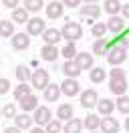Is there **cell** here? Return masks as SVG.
I'll use <instances>...</instances> for the list:
<instances>
[{"mask_svg": "<svg viewBox=\"0 0 129 133\" xmlns=\"http://www.w3.org/2000/svg\"><path fill=\"white\" fill-rule=\"evenodd\" d=\"M89 79H91V83H103L107 79V71L103 66H93L91 73H89Z\"/></svg>", "mask_w": 129, "mask_h": 133, "instance_id": "25", "label": "cell"}, {"mask_svg": "<svg viewBox=\"0 0 129 133\" xmlns=\"http://www.w3.org/2000/svg\"><path fill=\"white\" fill-rule=\"evenodd\" d=\"M91 133H99V131H91Z\"/></svg>", "mask_w": 129, "mask_h": 133, "instance_id": "47", "label": "cell"}, {"mask_svg": "<svg viewBox=\"0 0 129 133\" xmlns=\"http://www.w3.org/2000/svg\"><path fill=\"white\" fill-rule=\"evenodd\" d=\"M2 4L6 6V8H18V0H2Z\"/></svg>", "mask_w": 129, "mask_h": 133, "instance_id": "41", "label": "cell"}, {"mask_svg": "<svg viewBox=\"0 0 129 133\" xmlns=\"http://www.w3.org/2000/svg\"><path fill=\"white\" fill-rule=\"evenodd\" d=\"M28 133H47V131H44V129H42V127H38V125H36V127H34V129H32V131H28Z\"/></svg>", "mask_w": 129, "mask_h": 133, "instance_id": "44", "label": "cell"}, {"mask_svg": "<svg viewBox=\"0 0 129 133\" xmlns=\"http://www.w3.org/2000/svg\"><path fill=\"white\" fill-rule=\"evenodd\" d=\"M47 30V26H44V18H38V16H34L30 18L28 22H26V34H40L42 36V32Z\"/></svg>", "mask_w": 129, "mask_h": 133, "instance_id": "7", "label": "cell"}, {"mask_svg": "<svg viewBox=\"0 0 129 133\" xmlns=\"http://www.w3.org/2000/svg\"><path fill=\"white\" fill-rule=\"evenodd\" d=\"M18 105H20V109H22L24 113H28V111H34V109L38 107V99H36V95H26L24 99L18 101Z\"/></svg>", "mask_w": 129, "mask_h": 133, "instance_id": "14", "label": "cell"}, {"mask_svg": "<svg viewBox=\"0 0 129 133\" xmlns=\"http://www.w3.org/2000/svg\"><path fill=\"white\" fill-rule=\"evenodd\" d=\"M109 49H111V44H109L107 38H97V41L93 42V52H95L97 57H107Z\"/></svg>", "mask_w": 129, "mask_h": 133, "instance_id": "16", "label": "cell"}, {"mask_svg": "<svg viewBox=\"0 0 129 133\" xmlns=\"http://www.w3.org/2000/svg\"><path fill=\"white\" fill-rule=\"evenodd\" d=\"M125 129L129 131V115H127V119H125Z\"/></svg>", "mask_w": 129, "mask_h": 133, "instance_id": "45", "label": "cell"}, {"mask_svg": "<svg viewBox=\"0 0 129 133\" xmlns=\"http://www.w3.org/2000/svg\"><path fill=\"white\" fill-rule=\"evenodd\" d=\"M10 42H12V49L14 50H26L28 44H30V34L18 32V34H14V36L10 38Z\"/></svg>", "mask_w": 129, "mask_h": 133, "instance_id": "9", "label": "cell"}, {"mask_svg": "<svg viewBox=\"0 0 129 133\" xmlns=\"http://www.w3.org/2000/svg\"><path fill=\"white\" fill-rule=\"evenodd\" d=\"M81 129H83V121L73 117V119H69V121L64 123L63 133H81Z\"/></svg>", "mask_w": 129, "mask_h": 133, "instance_id": "27", "label": "cell"}, {"mask_svg": "<svg viewBox=\"0 0 129 133\" xmlns=\"http://www.w3.org/2000/svg\"><path fill=\"white\" fill-rule=\"evenodd\" d=\"M28 20H30V18H28L26 8H14V10H12V22L24 24V22H28Z\"/></svg>", "mask_w": 129, "mask_h": 133, "instance_id": "31", "label": "cell"}, {"mask_svg": "<svg viewBox=\"0 0 129 133\" xmlns=\"http://www.w3.org/2000/svg\"><path fill=\"white\" fill-rule=\"evenodd\" d=\"M14 22H12V20H0V36H2V38H8V36H10V38H12V36H14Z\"/></svg>", "mask_w": 129, "mask_h": 133, "instance_id": "26", "label": "cell"}, {"mask_svg": "<svg viewBox=\"0 0 129 133\" xmlns=\"http://www.w3.org/2000/svg\"><path fill=\"white\" fill-rule=\"evenodd\" d=\"M59 55H61V50L56 49V44H44L42 50H40V57L44 61H48V63H55L59 58Z\"/></svg>", "mask_w": 129, "mask_h": 133, "instance_id": "12", "label": "cell"}, {"mask_svg": "<svg viewBox=\"0 0 129 133\" xmlns=\"http://www.w3.org/2000/svg\"><path fill=\"white\" fill-rule=\"evenodd\" d=\"M44 99L48 101V103H53V101H56L59 99V97H61V85H56V83H50L47 87V89H44Z\"/></svg>", "mask_w": 129, "mask_h": 133, "instance_id": "21", "label": "cell"}, {"mask_svg": "<svg viewBox=\"0 0 129 133\" xmlns=\"http://www.w3.org/2000/svg\"><path fill=\"white\" fill-rule=\"evenodd\" d=\"M2 133H22V129H18V127L14 125V127H6Z\"/></svg>", "mask_w": 129, "mask_h": 133, "instance_id": "42", "label": "cell"}, {"mask_svg": "<svg viewBox=\"0 0 129 133\" xmlns=\"http://www.w3.org/2000/svg\"><path fill=\"white\" fill-rule=\"evenodd\" d=\"M32 93V85L30 83H18L16 85V89H14V99H24L26 95H30Z\"/></svg>", "mask_w": 129, "mask_h": 133, "instance_id": "29", "label": "cell"}, {"mask_svg": "<svg viewBox=\"0 0 129 133\" xmlns=\"http://www.w3.org/2000/svg\"><path fill=\"white\" fill-rule=\"evenodd\" d=\"M75 61H77V65L81 66V69H93V55L91 52H85V50H81V52H77V57H75Z\"/></svg>", "mask_w": 129, "mask_h": 133, "instance_id": "17", "label": "cell"}, {"mask_svg": "<svg viewBox=\"0 0 129 133\" xmlns=\"http://www.w3.org/2000/svg\"><path fill=\"white\" fill-rule=\"evenodd\" d=\"M91 32L95 34L97 38H105V34H107V24H105V22H95L93 28H91Z\"/></svg>", "mask_w": 129, "mask_h": 133, "instance_id": "36", "label": "cell"}, {"mask_svg": "<svg viewBox=\"0 0 129 133\" xmlns=\"http://www.w3.org/2000/svg\"><path fill=\"white\" fill-rule=\"evenodd\" d=\"M61 2H63L67 8H77V6L81 4V0H61Z\"/></svg>", "mask_w": 129, "mask_h": 133, "instance_id": "40", "label": "cell"}, {"mask_svg": "<svg viewBox=\"0 0 129 133\" xmlns=\"http://www.w3.org/2000/svg\"><path fill=\"white\" fill-rule=\"evenodd\" d=\"M79 101L85 109H93V107H97V103H99V93H97L95 89H85V91L81 93Z\"/></svg>", "mask_w": 129, "mask_h": 133, "instance_id": "6", "label": "cell"}, {"mask_svg": "<svg viewBox=\"0 0 129 133\" xmlns=\"http://www.w3.org/2000/svg\"><path fill=\"white\" fill-rule=\"evenodd\" d=\"M0 115H2V109H0Z\"/></svg>", "mask_w": 129, "mask_h": 133, "instance_id": "48", "label": "cell"}, {"mask_svg": "<svg viewBox=\"0 0 129 133\" xmlns=\"http://www.w3.org/2000/svg\"><path fill=\"white\" fill-rule=\"evenodd\" d=\"M105 24H107V30H109V32L119 34V32L125 30V18H123V16H111Z\"/></svg>", "mask_w": 129, "mask_h": 133, "instance_id": "10", "label": "cell"}, {"mask_svg": "<svg viewBox=\"0 0 129 133\" xmlns=\"http://www.w3.org/2000/svg\"><path fill=\"white\" fill-rule=\"evenodd\" d=\"M77 46H75V42H67L63 49H61V55L64 57V61H75V57H77Z\"/></svg>", "mask_w": 129, "mask_h": 133, "instance_id": "30", "label": "cell"}, {"mask_svg": "<svg viewBox=\"0 0 129 133\" xmlns=\"http://www.w3.org/2000/svg\"><path fill=\"white\" fill-rule=\"evenodd\" d=\"M61 93L67 95V97H75V95H79L81 93V85L77 79H71V77H67L63 83H61Z\"/></svg>", "mask_w": 129, "mask_h": 133, "instance_id": "5", "label": "cell"}, {"mask_svg": "<svg viewBox=\"0 0 129 133\" xmlns=\"http://www.w3.org/2000/svg\"><path fill=\"white\" fill-rule=\"evenodd\" d=\"M83 125L87 127L89 131H97L99 125H101V119H99V115H95V113H89V115H85V119H83Z\"/></svg>", "mask_w": 129, "mask_h": 133, "instance_id": "24", "label": "cell"}, {"mask_svg": "<svg viewBox=\"0 0 129 133\" xmlns=\"http://www.w3.org/2000/svg\"><path fill=\"white\" fill-rule=\"evenodd\" d=\"M42 38H44L47 44H59V42L63 41V32L59 28H47L42 32Z\"/></svg>", "mask_w": 129, "mask_h": 133, "instance_id": "13", "label": "cell"}, {"mask_svg": "<svg viewBox=\"0 0 129 133\" xmlns=\"http://www.w3.org/2000/svg\"><path fill=\"white\" fill-rule=\"evenodd\" d=\"M85 2H89V4H95V2H99V0H85Z\"/></svg>", "mask_w": 129, "mask_h": 133, "instance_id": "46", "label": "cell"}, {"mask_svg": "<svg viewBox=\"0 0 129 133\" xmlns=\"http://www.w3.org/2000/svg\"><path fill=\"white\" fill-rule=\"evenodd\" d=\"M50 109L47 107V105H38V107L34 109V115H32V119H34V125H38V127H44L47 123H50L53 119H50Z\"/></svg>", "mask_w": 129, "mask_h": 133, "instance_id": "3", "label": "cell"}, {"mask_svg": "<svg viewBox=\"0 0 129 133\" xmlns=\"http://www.w3.org/2000/svg\"><path fill=\"white\" fill-rule=\"evenodd\" d=\"M30 85L32 89H38V91H44L48 85H50V77H48L47 69H36L30 77Z\"/></svg>", "mask_w": 129, "mask_h": 133, "instance_id": "2", "label": "cell"}, {"mask_svg": "<svg viewBox=\"0 0 129 133\" xmlns=\"http://www.w3.org/2000/svg\"><path fill=\"white\" fill-rule=\"evenodd\" d=\"M121 14H123V18H129V4H123V8H121Z\"/></svg>", "mask_w": 129, "mask_h": 133, "instance_id": "43", "label": "cell"}, {"mask_svg": "<svg viewBox=\"0 0 129 133\" xmlns=\"http://www.w3.org/2000/svg\"><path fill=\"white\" fill-rule=\"evenodd\" d=\"M121 8H123V6H121L119 0H105V4H103V10L109 16H117L121 12Z\"/></svg>", "mask_w": 129, "mask_h": 133, "instance_id": "22", "label": "cell"}, {"mask_svg": "<svg viewBox=\"0 0 129 133\" xmlns=\"http://www.w3.org/2000/svg\"><path fill=\"white\" fill-rule=\"evenodd\" d=\"M42 6H44V0H24V6L22 8H26V12H40L42 10Z\"/></svg>", "mask_w": 129, "mask_h": 133, "instance_id": "33", "label": "cell"}, {"mask_svg": "<svg viewBox=\"0 0 129 133\" xmlns=\"http://www.w3.org/2000/svg\"><path fill=\"white\" fill-rule=\"evenodd\" d=\"M81 16H87V18H91V20L99 18L101 16L99 4H85V6H81Z\"/></svg>", "mask_w": 129, "mask_h": 133, "instance_id": "18", "label": "cell"}, {"mask_svg": "<svg viewBox=\"0 0 129 133\" xmlns=\"http://www.w3.org/2000/svg\"><path fill=\"white\" fill-rule=\"evenodd\" d=\"M115 107L119 109L123 115H129V97L127 95H119V99L115 103Z\"/></svg>", "mask_w": 129, "mask_h": 133, "instance_id": "34", "label": "cell"}, {"mask_svg": "<svg viewBox=\"0 0 129 133\" xmlns=\"http://www.w3.org/2000/svg\"><path fill=\"white\" fill-rule=\"evenodd\" d=\"M109 77H111V79H125V71H123L121 66H113Z\"/></svg>", "mask_w": 129, "mask_h": 133, "instance_id": "38", "label": "cell"}, {"mask_svg": "<svg viewBox=\"0 0 129 133\" xmlns=\"http://www.w3.org/2000/svg\"><path fill=\"white\" fill-rule=\"evenodd\" d=\"M61 32H63V38L67 42H77L79 38H83V26L79 22H67Z\"/></svg>", "mask_w": 129, "mask_h": 133, "instance_id": "1", "label": "cell"}, {"mask_svg": "<svg viewBox=\"0 0 129 133\" xmlns=\"http://www.w3.org/2000/svg\"><path fill=\"white\" fill-rule=\"evenodd\" d=\"M16 115H18V113H16V107L12 105V103H8V105H4V107H2V117H8V119H14Z\"/></svg>", "mask_w": 129, "mask_h": 133, "instance_id": "37", "label": "cell"}, {"mask_svg": "<svg viewBox=\"0 0 129 133\" xmlns=\"http://www.w3.org/2000/svg\"><path fill=\"white\" fill-rule=\"evenodd\" d=\"M81 71H83V69L77 65V61H64V65H63V73H64V77L77 79V77L81 75Z\"/></svg>", "mask_w": 129, "mask_h": 133, "instance_id": "15", "label": "cell"}, {"mask_svg": "<svg viewBox=\"0 0 129 133\" xmlns=\"http://www.w3.org/2000/svg\"><path fill=\"white\" fill-rule=\"evenodd\" d=\"M101 131L103 133H119V123H117V119H113L111 115H105L101 117Z\"/></svg>", "mask_w": 129, "mask_h": 133, "instance_id": "11", "label": "cell"}, {"mask_svg": "<svg viewBox=\"0 0 129 133\" xmlns=\"http://www.w3.org/2000/svg\"><path fill=\"white\" fill-rule=\"evenodd\" d=\"M73 105L71 103H64V105H59V109H56V119L59 121H69V119H73Z\"/></svg>", "mask_w": 129, "mask_h": 133, "instance_id": "19", "label": "cell"}, {"mask_svg": "<svg viewBox=\"0 0 129 133\" xmlns=\"http://www.w3.org/2000/svg\"><path fill=\"white\" fill-rule=\"evenodd\" d=\"M97 107H99V115H111L113 109H115V103H113L111 99H99V103H97Z\"/></svg>", "mask_w": 129, "mask_h": 133, "instance_id": "28", "label": "cell"}, {"mask_svg": "<svg viewBox=\"0 0 129 133\" xmlns=\"http://www.w3.org/2000/svg\"><path fill=\"white\" fill-rule=\"evenodd\" d=\"M44 131H47V133H61V131H63V121H59V119H53L50 123L44 125Z\"/></svg>", "mask_w": 129, "mask_h": 133, "instance_id": "35", "label": "cell"}, {"mask_svg": "<svg viewBox=\"0 0 129 133\" xmlns=\"http://www.w3.org/2000/svg\"><path fill=\"white\" fill-rule=\"evenodd\" d=\"M109 91L115 93V95H125V91H127V81H125V79H111Z\"/></svg>", "mask_w": 129, "mask_h": 133, "instance_id": "20", "label": "cell"}, {"mask_svg": "<svg viewBox=\"0 0 129 133\" xmlns=\"http://www.w3.org/2000/svg\"><path fill=\"white\" fill-rule=\"evenodd\" d=\"M32 121H34L32 115H26V113L14 117V125L18 127V129H22V131H24V129H30V127H32Z\"/></svg>", "mask_w": 129, "mask_h": 133, "instance_id": "23", "label": "cell"}, {"mask_svg": "<svg viewBox=\"0 0 129 133\" xmlns=\"http://www.w3.org/2000/svg\"><path fill=\"white\" fill-rule=\"evenodd\" d=\"M10 91V81L8 79H0V95H6Z\"/></svg>", "mask_w": 129, "mask_h": 133, "instance_id": "39", "label": "cell"}, {"mask_svg": "<svg viewBox=\"0 0 129 133\" xmlns=\"http://www.w3.org/2000/svg\"><path fill=\"white\" fill-rule=\"evenodd\" d=\"M16 79H18V83H28L30 81V77H32V73L28 71V66H22V65H18L16 66Z\"/></svg>", "mask_w": 129, "mask_h": 133, "instance_id": "32", "label": "cell"}, {"mask_svg": "<svg viewBox=\"0 0 129 133\" xmlns=\"http://www.w3.org/2000/svg\"><path fill=\"white\" fill-rule=\"evenodd\" d=\"M125 58H127V49H121V46H111L107 52V61L113 66H119L121 63H125Z\"/></svg>", "mask_w": 129, "mask_h": 133, "instance_id": "4", "label": "cell"}, {"mask_svg": "<svg viewBox=\"0 0 129 133\" xmlns=\"http://www.w3.org/2000/svg\"><path fill=\"white\" fill-rule=\"evenodd\" d=\"M63 10H64L63 2H61V0H53V2H48V4H47V18L56 20V18L63 16Z\"/></svg>", "mask_w": 129, "mask_h": 133, "instance_id": "8", "label": "cell"}]
</instances>
